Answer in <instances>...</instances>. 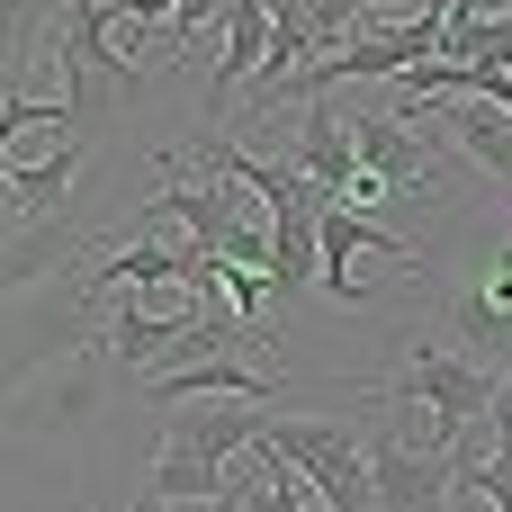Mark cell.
<instances>
[{
	"instance_id": "1",
	"label": "cell",
	"mask_w": 512,
	"mask_h": 512,
	"mask_svg": "<svg viewBox=\"0 0 512 512\" xmlns=\"http://www.w3.org/2000/svg\"><path fill=\"white\" fill-rule=\"evenodd\" d=\"M378 396H387V405L432 414V450H441V459H459V441H468L477 423H495V405H504V369H495L486 351H468V342L405 333V342H396V369H387V387H378Z\"/></svg>"
},
{
	"instance_id": "2",
	"label": "cell",
	"mask_w": 512,
	"mask_h": 512,
	"mask_svg": "<svg viewBox=\"0 0 512 512\" xmlns=\"http://www.w3.org/2000/svg\"><path fill=\"white\" fill-rule=\"evenodd\" d=\"M261 432H270L261 423V396H189V405H162V450L144 468V495H162V504L225 495L234 450H252Z\"/></svg>"
},
{
	"instance_id": "3",
	"label": "cell",
	"mask_w": 512,
	"mask_h": 512,
	"mask_svg": "<svg viewBox=\"0 0 512 512\" xmlns=\"http://www.w3.org/2000/svg\"><path fill=\"white\" fill-rule=\"evenodd\" d=\"M441 333L486 351V360H512V216L459 270H441Z\"/></svg>"
},
{
	"instance_id": "4",
	"label": "cell",
	"mask_w": 512,
	"mask_h": 512,
	"mask_svg": "<svg viewBox=\"0 0 512 512\" xmlns=\"http://www.w3.org/2000/svg\"><path fill=\"white\" fill-rule=\"evenodd\" d=\"M261 441H279L315 486H324V504L333 512H378V477H369V432H351V423H333V414H279Z\"/></svg>"
},
{
	"instance_id": "5",
	"label": "cell",
	"mask_w": 512,
	"mask_h": 512,
	"mask_svg": "<svg viewBox=\"0 0 512 512\" xmlns=\"http://www.w3.org/2000/svg\"><path fill=\"white\" fill-rule=\"evenodd\" d=\"M369 477H378V512H450L459 459L423 450L405 423H378V432H369Z\"/></svg>"
},
{
	"instance_id": "6",
	"label": "cell",
	"mask_w": 512,
	"mask_h": 512,
	"mask_svg": "<svg viewBox=\"0 0 512 512\" xmlns=\"http://www.w3.org/2000/svg\"><path fill=\"white\" fill-rule=\"evenodd\" d=\"M189 297H198V288H144V297H108L99 351H108L117 369H162V360L180 351V333L198 324V315H189Z\"/></svg>"
},
{
	"instance_id": "7",
	"label": "cell",
	"mask_w": 512,
	"mask_h": 512,
	"mask_svg": "<svg viewBox=\"0 0 512 512\" xmlns=\"http://www.w3.org/2000/svg\"><path fill=\"white\" fill-rule=\"evenodd\" d=\"M351 135H360V162L396 189V207H405V198H441V153H432V135H423L414 117H396V108H351Z\"/></svg>"
},
{
	"instance_id": "8",
	"label": "cell",
	"mask_w": 512,
	"mask_h": 512,
	"mask_svg": "<svg viewBox=\"0 0 512 512\" xmlns=\"http://www.w3.org/2000/svg\"><path fill=\"white\" fill-rule=\"evenodd\" d=\"M297 171L324 189V207H333V198H351V180L369 171V162H360V135H351V108H342V99H306V117H297Z\"/></svg>"
},
{
	"instance_id": "9",
	"label": "cell",
	"mask_w": 512,
	"mask_h": 512,
	"mask_svg": "<svg viewBox=\"0 0 512 512\" xmlns=\"http://www.w3.org/2000/svg\"><path fill=\"white\" fill-rule=\"evenodd\" d=\"M189 396H261V405H279L288 387H279V369H243L234 351L189 360V369H144V405H153V414H162V405H189Z\"/></svg>"
},
{
	"instance_id": "10",
	"label": "cell",
	"mask_w": 512,
	"mask_h": 512,
	"mask_svg": "<svg viewBox=\"0 0 512 512\" xmlns=\"http://www.w3.org/2000/svg\"><path fill=\"white\" fill-rule=\"evenodd\" d=\"M414 117H423V108H414ZM432 117H441V135L512 198V108L504 99H468V90H459V99H432Z\"/></svg>"
},
{
	"instance_id": "11",
	"label": "cell",
	"mask_w": 512,
	"mask_h": 512,
	"mask_svg": "<svg viewBox=\"0 0 512 512\" xmlns=\"http://www.w3.org/2000/svg\"><path fill=\"white\" fill-rule=\"evenodd\" d=\"M81 144L90 135H63V153H45V162H0V189H9L18 225H63V198L81 180Z\"/></svg>"
},
{
	"instance_id": "12",
	"label": "cell",
	"mask_w": 512,
	"mask_h": 512,
	"mask_svg": "<svg viewBox=\"0 0 512 512\" xmlns=\"http://www.w3.org/2000/svg\"><path fill=\"white\" fill-rule=\"evenodd\" d=\"M126 512H171V504H162V495H135V504H126Z\"/></svg>"
}]
</instances>
